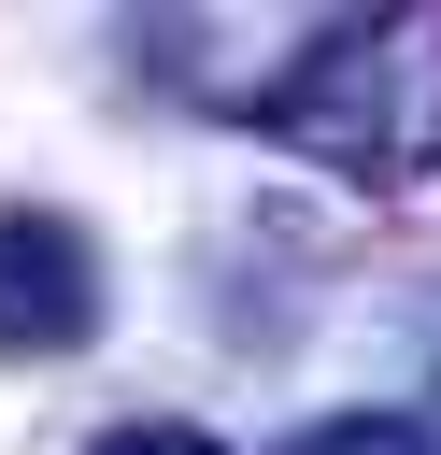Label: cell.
I'll list each match as a JSON object with an SVG mask.
<instances>
[{
    "instance_id": "7a4b0ae2",
    "label": "cell",
    "mask_w": 441,
    "mask_h": 455,
    "mask_svg": "<svg viewBox=\"0 0 441 455\" xmlns=\"http://www.w3.org/2000/svg\"><path fill=\"white\" fill-rule=\"evenodd\" d=\"M100 242L57 213V199H0V355L14 370H57L100 341Z\"/></svg>"
},
{
    "instance_id": "3957f363",
    "label": "cell",
    "mask_w": 441,
    "mask_h": 455,
    "mask_svg": "<svg viewBox=\"0 0 441 455\" xmlns=\"http://www.w3.org/2000/svg\"><path fill=\"white\" fill-rule=\"evenodd\" d=\"M285 455H427V427H398V412H327V427H299Z\"/></svg>"
},
{
    "instance_id": "277c9868",
    "label": "cell",
    "mask_w": 441,
    "mask_h": 455,
    "mask_svg": "<svg viewBox=\"0 0 441 455\" xmlns=\"http://www.w3.org/2000/svg\"><path fill=\"white\" fill-rule=\"evenodd\" d=\"M85 455H228L213 427H185V412H128V427H100Z\"/></svg>"
},
{
    "instance_id": "6da1fadb",
    "label": "cell",
    "mask_w": 441,
    "mask_h": 455,
    "mask_svg": "<svg viewBox=\"0 0 441 455\" xmlns=\"http://www.w3.org/2000/svg\"><path fill=\"white\" fill-rule=\"evenodd\" d=\"M228 128H270L299 142L313 171H341L356 199H413L441 171V0H398V14H313L256 85L213 100Z\"/></svg>"
}]
</instances>
